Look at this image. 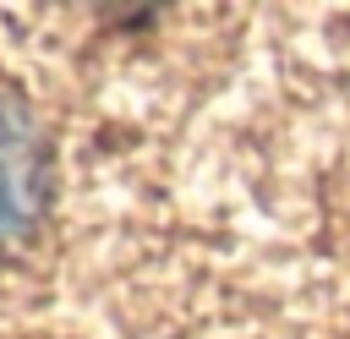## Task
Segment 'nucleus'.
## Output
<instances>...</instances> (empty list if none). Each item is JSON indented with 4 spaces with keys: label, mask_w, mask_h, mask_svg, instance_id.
Masks as SVG:
<instances>
[{
    "label": "nucleus",
    "mask_w": 350,
    "mask_h": 339,
    "mask_svg": "<svg viewBox=\"0 0 350 339\" xmlns=\"http://www.w3.org/2000/svg\"><path fill=\"white\" fill-rule=\"evenodd\" d=\"M55 197V142L16 82H0V252L38 235Z\"/></svg>",
    "instance_id": "1"
}]
</instances>
